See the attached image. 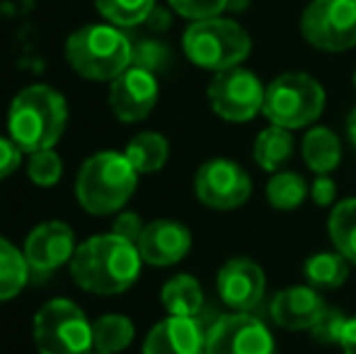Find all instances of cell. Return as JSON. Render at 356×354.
<instances>
[{"label":"cell","instance_id":"obj_1","mask_svg":"<svg viewBox=\"0 0 356 354\" xmlns=\"http://www.w3.org/2000/svg\"><path fill=\"white\" fill-rule=\"evenodd\" d=\"M141 252L136 243H129L114 233L92 236L75 248L71 260L73 282L80 289L99 296H114L136 284L141 274Z\"/></svg>","mask_w":356,"mask_h":354},{"label":"cell","instance_id":"obj_2","mask_svg":"<svg viewBox=\"0 0 356 354\" xmlns=\"http://www.w3.org/2000/svg\"><path fill=\"white\" fill-rule=\"evenodd\" d=\"M68 107L58 90L49 86H29L15 95L8 109V136L22 153H39L54 148L66 131Z\"/></svg>","mask_w":356,"mask_h":354},{"label":"cell","instance_id":"obj_3","mask_svg":"<svg viewBox=\"0 0 356 354\" xmlns=\"http://www.w3.org/2000/svg\"><path fill=\"white\" fill-rule=\"evenodd\" d=\"M138 184L136 168L124 153L102 151L83 163L75 179L80 207L95 216L114 214L131 199Z\"/></svg>","mask_w":356,"mask_h":354},{"label":"cell","instance_id":"obj_4","mask_svg":"<svg viewBox=\"0 0 356 354\" xmlns=\"http://www.w3.org/2000/svg\"><path fill=\"white\" fill-rule=\"evenodd\" d=\"M134 44L112 24H85L66 42V61L88 81H114L131 66Z\"/></svg>","mask_w":356,"mask_h":354},{"label":"cell","instance_id":"obj_5","mask_svg":"<svg viewBox=\"0 0 356 354\" xmlns=\"http://www.w3.org/2000/svg\"><path fill=\"white\" fill-rule=\"evenodd\" d=\"M182 47L194 66L213 73L238 68L252 51L250 34L238 22L225 17L192 22L182 37Z\"/></svg>","mask_w":356,"mask_h":354},{"label":"cell","instance_id":"obj_6","mask_svg":"<svg viewBox=\"0 0 356 354\" xmlns=\"http://www.w3.org/2000/svg\"><path fill=\"white\" fill-rule=\"evenodd\" d=\"M325 109V88L308 73H282L264 92V117L282 129H305Z\"/></svg>","mask_w":356,"mask_h":354},{"label":"cell","instance_id":"obj_7","mask_svg":"<svg viewBox=\"0 0 356 354\" xmlns=\"http://www.w3.org/2000/svg\"><path fill=\"white\" fill-rule=\"evenodd\" d=\"M34 345L39 354H90L92 325L78 303L54 298L34 318Z\"/></svg>","mask_w":356,"mask_h":354},{"label":"cell","instance_id":"obj_8","mask_svg":"<svg viewBox=\"0 0 356 354\" xmlns=\"http://www.w3.org/2000/svg\"><path fill=\"white\" fill-rule=\"evenodd\" d=\"M300 34L320 51L356 47V0H313L300 15Z\"/></svg>","mask_w":356,"mask_h":354},{"label":"cell","instance_id":"obj_9","mask_svg":"<svg viewBox=\"0 0 356 354\" xmlns=\"http://www.w3.org/2000/svg\"><path fill=\"white\" fill-rule=\"evenodd\" d=\"M264 92L257 76L248 68H230V71L216 73L213 81L209 83V104L223 122L243 124L257 117L264 107Z\"/></svg>","mask_w":356,"mask_h":354},{"label":"cell","instance_id":"obj_10","mask_svg":"<svg viewBox=\"0 0 356 354\" xmlns=\"http://www.w3.org/2000/svg\"><path fill=\"white\" fill-rule=\"evenodd\" d=\"M194 194L202 204L218 211L243 207L252 194V179L238 163L228 158H211L194 175Z\"/></svg>","mask_w":356,"mask_h":354},{"label":"cell","instance_id":"obj_11","mask_svg":"<svg viewBox=\"0 0 356 354\" xmlns=\"http://www.w3.org/2000/svg\"><path fill=\"white\" fill-rule=\"evenodd\" d=\"M207 354H277V342L259 318L228 313L207 330Z\"/></svg>","mask_w":356,"mask_h":354},{"label":"cell","instance_id":"obj_12","mask_svg":"<svg viewBox=\"0 0 356 354\" xmlns=\"http://www.w3.org/2000/svg\"><path fill=\"white\" fill-rule=\"evenodd\" d=\"M216 289L233 313H250L259 306L267 289L264 269L250 257H233L216 274Z\"/></svg>","mask_w":356,"mask_h":354},{"label":"cell","instance_id":"obj_13","mask_svg":"<svg viewBox=\"0 0 356 354\" xmlns=\"http://www.w3.org/2000/svg\"><path fill=\"white\" fill-rule=\"evenodd\" d=\"M158 81L155 73L145 71L138 66H129L122 76L112 81V90H109V107L117 114L119 122L134 124L141 122L153 112L155 102H158Z\"/></svg>","mask_w":356,"mask_h":354},{"label":"cell","instance_id":"obj_14","mask_svg":"<svg viewBox=\"0 0 356 354\" xmlns=\"http://www.w3.org/2000/svg\"><path fill=\"white\" fill-rule=\"evenodd\" d=\"M75 255V233L63 221H47L37 226L24 243V257L32 272H54Z\"/></svg>","mask_w":356,"mask_h":354},{"label":"cell","instance_id":"obj_15","mask_svg":"<svg viewBox=\"0 0 356 354\" xmlns=\"http://www.w3.org/2000/svg\"><path fill=\"white\" fill-rule=\"evenodd\" d=\"M143 262L153 267H170L189 255L192 250V233L184 223L158 218L143 228L136 243Z\"/></svg>","mask_w":356,"mask_h":354},{"label":"cell","instance_id":"obj_16","mask_svg":"<svg viewBox=\"0 0 356 354\" xmlns=\"http://www.w3.org/2000/svg\"><path fill=\"white\" fill-rule=\"evenodd\" d=\"M327 303L313 287H286L272 298V321L284 330H313Z\"/></svg>","mask_w":356,"mask_h":354},{"label":"cell","instance_id":"obj_17","mask_svg":"<svg viewBox=\"0 0 356 354\" xmlns=\"http://www.w3.org/2000/svg\"><path fill=\"white\" fill-rule=\"evenodd\" d=\"M143 354H207V332L197 318L168 316L145 335Z\"/></svg>","mask_w":356,"mask_h":354},{"label":"cell","instance_id":"obj_18","mask_svg":"<svg viewBox=\"0 0 356 354\" xmlns=\"http://www.w3.org/2000/svg\"><path fill=\"white\" fill-rule=\"evenodd\" d=\"M303 161L315 175H330L342 161V143L327 127H313L300 143Z\"/></svg>","mask_w":356,"mask_h":354},{"label":"cell","instance_id":"obj_19","mask_svg":"<svg viewBox=\"0 0 356 354\" xmlns=\"http://www.w3.org/2000/svg\"><path fill=\"white\" fill-rule=\"evenodd\" d=\"M160 301H163L165 311L175 318H197V313L204 306V291L202 284L192 277V274H177V277L168 279L160 291Z\"/></svg>","mask_w":356,"mask_h":354},{"label":"cell","instance_id":"obj_20","mask_svg":"<svg viewBox=\"0 0 356 354\" xmlns=\"http://www.w3.org/2000/svg\"><path fill=\"white\" fill-rule=\"evenodd\" d=\"M349 265L352 262L337 250H323L315 252L305 260L303 274L308 287L318 289V291H332L339 289L349 279Z\"/></svg>","mask_w":356,"mask_h":354},{"label":"cell","instance_id":"obj_21","mask_svg":"<svg viewBox=\"0 0 356 354\" xmlns=\"http://www.w3.org/2000/svg\"><path fill=\"white\" fill-rule=\"evenodd\" d=\"M254 163L267 172H279V168L289 163V158L293 156V136L289 129L274 127L269 124L264 131H259L257 141L252 148Z\"/></svg>","mask_w":356,"mask_h":354},{"label":"cell","instance_id":"obj_22","mask_svg":"<svg viewBox=\"0 0 356 354\" xmlns=\"http://www.w3.org/2000/svg\"><path fill=\"white\" fill-rule=\"evenodd\" d=\"M124 156L129 158L138 175H148V172H158L160 168L168 163L170 158V143L163 134L158 131H143L131 138L127 146Z\"/></svg>","mask_w":356,"mask_h":354},{"label":"cell","instance_id":"obj_23","mask_svg":"<svg viewBox=\"0 0 356 354\" xmlns=\"http://www.w3.org/2000/svg\"><path fill=\"white\" fill-rule=\"evenodd\" d=\"M327 233L334 250L356 265V197L334 204L327 221Z\"/></svg>","mask_w":356,"mask_h":354},{"label":"cell","instance_id":"obj_24","mask_svg":"<svg viewBox=\"0 0 356 354\" xmlns=\"http://www.w3.org/2000/svg\"><path fill=\"white\" fill-rule=\"evenodd\" d=\"M134 332L136 330H134L131 318L109 313V316H102L92 323V347L95 352L117 354L131 345Z\"/></svg>","mask_w":356,"mask_h":354},{"label":"cell","instance_id":"obj_25","mask_svg":"<svg viewBox=\"0 0 356 354\" xmlns=\"http://www.w3.org/2000/svg\"><path fill=\"white\" fill-rule=\"evenodd\" d=\"M29 265L24 252L0 236V301H10L24 289L29 279Z\"/></svg>","mask_w":356,"mask_h":354},{"label":"cell","instance_id":"obj_26","mask_svg":"<svg viewBox=\"0 0 356 354\" xmlns=\"http://www.w3.org/2000/svg\"><path fill=\"white\" fill-rule=\"evenodd\" d=\"M310 187L298 172H274L267 182V202L279 211H293L305 202Z\"/></svg>","mask_w":356,"mask_h":354},{"label":"cell","instance_id":"obj_27","mask_svg":"<svg viewBox=\"0 0 356 354\" xmlns=\"http://www.w3.org/2000/svg\"><path fill=\"white\" fill-rule=\"evenodd\" d=\"M95 8L117 27H134L153 15L155 0H95Z\"/></svg>","mask_w":356,"mask_h":354},{"label":"cell","instance_id":"obj_28","mask_svg":"<svg viewBox=\"0 0 356 354\" xmlns=\"http://www.w3.org/2000/svg\"><path fill=\"white\" fill-rule=\"evenodd\" d=\"M27 175L39 187H54L63 175V163L54 148L32 153L27 161Z\"/></svg>","mask_w":356,"mask_h":354},{"label":"cell","instance_id":"obj_29","mask_svg":"<svg viewBox=\"0 0 356 354\" xmlns=\"http://www.w3.org/2000/svg\"><path fill=\"white\" fill-rule=\"evenodd\" d=\"M168 3L175 13L192 19V22L220 17V13L228 10V0H168Z\"/></svg>","mask_w":356,"mask_h":354},{"label":"cell","instance_id":"obj_30","mask_svg":"<svg viewBox=\"0 0 356 354\" xmlns=\"http://www.w3.org/2000/svg\"><path fill=\"white\" fill-rule=\"evenodd\" d=\"M168 61H170V51H168V47H163L160 42L143 39V42H138L136 47H134L131 66H138V68H145V71L155 73Z\"/></svg>","mask_w":356,"mask_h":354},{"label":"cell","instance_id":"obj_31","mask_svg":"<svg viewBox=\"0 0 356 354\" xmlns=\"http://www.w3.org/2000/svg\"><path fill=\"white\" fill-rule=\"evenodd\" d=\"M347 321L349 318L344 316L339 308L327 306V311H325L323 318L315 323V328L310 330V335L320 342H337L339 345V337H342V330H344V325H347Z\"/></svg>","mask_w":356,"mask_h":354},{"label":"cell","instance_id":"obj_32","mask_svg":"<svg viewBox=\"0 0 356 354\" xmlns=\"http://www.w3.org/2000/svg\"><path fill=\"white\" fill-rule=\"evenodd\" d=\"M143 228L145 226L141 223V216H138L136 211H124V214H119L117 221H114L112 233L119 238H124V241H129V243H138Z\"/></svg>","mask_w":356,"mask_h":354},{"label":"cell","instance_id":"obj_33","mask_svg":"<svg viewBox=\"0 0 356 354\" xmlns=\"http://www.w3.org/2000/svg\"><path fill=\"white\" fill-rule=\"evenodd\" d=\"M22 163V151L10 136H0V179L10 177Z\"/></svg>","mask_w":356,"mask_h":354},{"label":"cell","instance_id":"obj_34","mask_svg":"<svg viewBox=\"0 0 356 354\" xmlns=\"http://www.w3.org/2000/svg\"><path fill=\"white\" fill-rule=\"evenodd\" d=\"M310 197L318 207H332L337 199V182L330 175H318L310 184Z\"/></svg>","mask_w":356,"mask_h":354},{"label":"cell","instance_id":"obj_35","mask_svg":"<svg viewBox=\"0 0 356 354\" xmlns=\"http://www.w3.org/2000/svg\"><path fill=\"white\" fill-rule=\"evenodd\" d=\"M339 347L344 354H356V318H349L339 337Z\"/></svg>","mask_w":356,"mask_h":354},{"label":"cell","instance_id":"obj_36","mask_svg":"<svg viewBox=\"0 0 356 354\" xmlns=\"http://www.w3.org/2000/svg\"><path fill=\"white\" fill-rule=\"evenodd\" d=\"M150 22H153V27L155 29H165V27H170V15L165 13V10H158L155 8L153 10V15H150Z\"/></svg>","mask_w":356,"mask_h":354},{"label":"cell","instance_id":"obj_37","mask_svg":"<svg viewBox=\"0 0 356 354\" xmlns=\"http://www.w3.org/2000/svg\"><path fill=\"white\" fill-rule=\"evenodd\" d=\"M347 136H349V141H352V146L356 148V107L347 117Z\"/></svg>","mask_w":356,"mask_h":354},{"label":"cell","instance_id":"obj_38","mask_svg":"<svg viewBox=\"0 0 356 354\" xmlns=\"http://www.w3.org/2000/svg\"><path fill=\"white\" fill-rule=\"evenodd\" d=\"M250 8V0H228V13H245Z\"/></svg>","mask_w":356,"mask_h":354},{"label":"cell","instance_id":"obj_39","mask_svg":"<svg viewBox=\"0 0 356 354\" xmlns=\"http://www.w3.org/2000/svg\"><path fill=\"white\" fill-rule=\"evenodd\" d=\"M90 354H107V352H90Z\"/></svg>","mask_w":356,"mask_h":354},{"label":"cell","instance_id":"obj_40","mask_svg":"<svg viewBox=\"0 0 356 354\" xmlns=\"http://www.w3.org/2000/svg\"><path fill=\"white\" fill-rule=\"evenodd\" d=\"M354 88H356V73H354Z\"/></svg>","mask_w":356,"mask_h":354}]
</instances>
